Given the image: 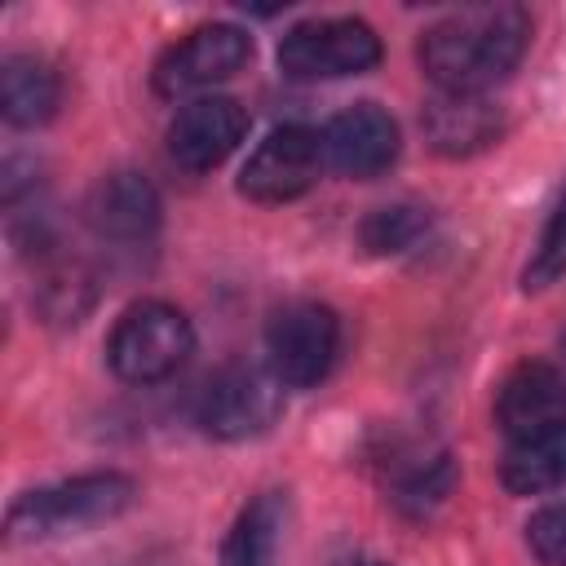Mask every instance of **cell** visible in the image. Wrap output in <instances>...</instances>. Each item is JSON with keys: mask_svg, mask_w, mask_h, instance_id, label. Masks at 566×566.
<instances>
[{"mask_svg": "<svg viewBox=\"0 0 566 566\" xmlns=\"http://www.w3.org/2000/svg\"><path fill=\"white\" fill-rule=\"evenodd\" d=\"M133 478L124 473H84L57 486H40L27 491L9 504V539H35V535H53V531H71V526H88L102 517H115L133 504Z\"/></svg>", "mask_w": 566, "mask_h": 566, "instance_id": "cell-3", "label": "cell"}, {"mask_svg": "<svg viewBox=\"0 0 566 566\" xmlns=\"http://www.w3.org/2000/svg\"><path fill=\"white\" fill-rule=\"evenodd\" d=\"M283 517H287L283 491H261L252 504H243V513L234 517L221 544V566H274L283 544Z\"/></svg>", "mask_w": 566, "mask_h": 566, "instance_id": "cell-16", "label": "cell"}, {"mask_svg": "<svg viewBox=\"0 0 566 566\" xmlns=\"http://www.w3.org/2000/svg\"><path fill=\"white\" fill-rule=\"evenodd\" d=\"M195 354L190 318L168 301H137L119 314L106 340V363L128 385L168 380Z\"/></svg>", "mask_w": 566, "mask_h": 566, "instance_id": "cell-2", "label": "cell"}, {"mask_svg": "<svg viewBox=\"0 0 566 566\" xmlns=\"http://www.w3.org/2000/svg\"><path fill=\"white\" fill-rule=\"evenodd\" d=\"M248 57H252V40L239 27L208 22V27H195L190 35H181L172 49H164L150 80H155V93L181 97V93H199V88L230 80Z\"/></svg>", "mask_w": 566, "mask_h": 566, "instance_id": "cell-8", "label": "cell"}, {"mask_svg": "<svg viewBox=\"0 0 566 566\" xmlns=\"http://www.w3.org/2000/svg\"><path fill=\"white\" fill-rule=\"evenodd\" d=\"M424 230H429V212L424 208H416V203H389V208H376L363 221L358 239H363V248L371 256H389V252H407Z\"/></svg>", "mask_w": 566, "mask_h": 566, "instance_id": "cell-17", "label": "cell"}, {"mask_svg": "<svg viewBox=\"0 0 566 566\" xmlns=\"http://www.w3.org/2000/svg\"><path fill=\"white\" fill-rule=\"evenodd\" d=\"M323 155L345 177H380L398 159V124L376 102H358L323 128Z\"/></svg>", "mask_w": 566, "mask_h": 566, "instance_id": "cell-10", "label": "cell"}, {"mask_svg": "<svg viewBox=\"0 0 566 566\" xmlns=\"http://www.w3.org/2000/svg\"><path fill=\"white\" fill-rule=\"evenodd\" d=\"M336 349H340V318L318 301H292L265 327L270 371L292 389L318 385L332 371Z\"/></svg>", "mask_w": 566, "mask_h": 566, "instance_id": "cell-6", "label": "cell"}, {"mask_svg": "<svg viewBox=\"0 0 566 566\" xmlns=\"http://www.w3.org/2000/svg\"><path fill=\"white\" fill-rule=\"evenodd\" d=\"M248 133V111L234 97H195L168 124V155L186 172H212Z\"/></svg>", "mask_w": 566, "mask_h": 566, "instance_id": "cell-9", "label": "cell"}, {"mask_svg": "<svg viewBox=\"0 0 566 566\" xmlns=\"http://www.w3.org/2000/svg\"><path fill=\"white\" fill-rule=\"evenodd\" d=\"M62 97L57 71L31 53H9L0 66V115L13 128H35L44 119H53Z\"/></svg>", "mask_w": 566, "mask_h": 566, "instance_id": "cell-15", "label": "cell"}, {"mask_svg": "<svg viewBox=\"0 0 566 566\" xmlns=\"http://www.w3.org/2000/svg\"><path fill=\"white\" fill-rule=\"evenodd\" d=\"M566 420V376L553 363H517L495 389V424L509 438H526Z\"/></svg>", "mask_w": 566, "mask_h": 566, "instance_id": "cell-11", "label": "cell"}, {"mask_svg": "<svg viewBox=\"0 0 566 566\" xmlns=\"http://www.w3.org/2000/svg\"><path fill=\"white\" fill-rule=\"evenodd\" d=\"M526 548L544 566H566V500L544 504L539 513H531V522H526Z\"/></svg>", "mask_w": 566, "mask_h": 566, "instance_id": "cell-19", "label": "cell"}, {"mask_svg": "<svg viewBox=\"0 0 566 566\" xmlns=\"http://www.w3.org/2000/svg\"><path fill=\"white\" fill-rule=\"evenodd\" d=\"M371 566H385V562H371Z\"/></svg>", "mask_w": 566, "mask_h": 566, "instance_id": "cell-20", "label": "cell"}, {"mask_svg": "<svg viewBox=\"0 0 566 566\" xmlns=\"http://www.w3.org/2000/svg\"><path fill=\"white\" fill-rule=\"evenodd\" d=\"M84 212H88V226L102 239L137 243V239H150L155 226H159V195L137 172H111L93 186Z\"/></svg>", "mask_w": 566, "mask_h": 566, "instance_id": "cell-12", "label": "cell"}, {"mask_svg": "<svg viewBox=\"0 0 566 566\" xmlns=\"http://www.w3.org/2000/svg\"><path fill=\"white\" fill-rule=\"evenodd\" d=\"M323 164H327L323 137L314 128L283 124V128H274L248 155V164L239 172V195H248L252 203H287V199H301L318 181Z\"/></svg>", "mask_w": 566, "mask_h": 566, "instance_id": "cell-7", "label": "cell"}, {"mask_svg": "<svg viewBox=\"0 0 566 566\" xmlns=\"http://www.w3.org/2000/svg\"><path fill=\"white\" fill-rule=\"evenodd\" d=\"M562 274H566V190L557 195V203H553V212L544 221V234H539V243H535V252H531V261L522 270V287L526 292H544Z\"/></svg>", "mask_w": 566, "mask_h": 566, "instance_id": "cell-18", "label": "cell"}, {"mask_svg": "<svg viewBox=\"0 0 566 566\" xmlns=\"http://www.w3.org/2000/svg\"><path fill=\"white\" fill-rule=\"evenodd\" d=\"M500 482L513 495H544L566 486V420L526 438H509L500 460Z\"/></svg>", "mask_w": 566, "mask_h": 566, "instance_id": "cell-14", "label": "cell"}, {"mask_svg": "<svg viewBox=\"0 0 566 566\" xmlns=\"http://www.w3.org/2000/svg\"><path fill=\"white\" fill-rule=\"evenodd\" d=\"M420 124L438 155H473L500 137V111L482 93H438Z\"/></svg>", "mask_w": 566, "mask_h": 566, "instance_id": "cell-13", "label": "cell"}, {"mask_svg": "<svg viewBox=\"0 0 566 566\" xmlns=\"http://www.w3.org/2000/svg\"><path fill=\"white\" fill-rule=\"evenodd\" d=\"M531 13L517 4H473L420 35V71L438 93H486L526 53Z\"/></svg>", "mask_w": 566, "mask_h": 566, "instance_id": "cell-1", "label": "cell"}, {"mask_svg": "<svg viewBox=\"0 0 566 566\" xmlns=\"http://www.w3.org/2000/svg\"><path fill=\"white\" fill-rule=\"evenodd\" d=\"M283 411V380L265 367H221L203 380L199 398H195V420L203 433L221 438V442H239V438H256L265 433Z\"/></svg>", "mask_w": 566, "mask_h": 566, "instance_id": "cell-4", "label": "cell"}, {"mask_svg": "<svg viewBox=\"0 0 566 566\" xmlns=\"http://www.w3.org/2000/svg\"><path fill=\"white\" fill-rule=\"evenodd\" d=\"M380 62V35L358 18L296 22L279 40V71L287 80H340L363 75Z\"/></svg>", "mask_w": 566, "mask_h": 566, "instance_id": "cell-5", "label": "cell"}]
</instances>
